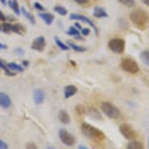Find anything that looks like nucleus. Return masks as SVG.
Wrapping results in <instances>:
<instances>
[{
    "mask_svg": "<svg viewBox=\"0 0 149 149\" xmlns=\"http://www.w3.org/2000/svg\"><path fill=\"white\" fill-rule=\"evenodd\" d=\"M108 48L113 53L122 54L125 50V41L122 38H113L108 42Z\"/></svg>",
    "mask_w": 149,
    "mask_h": 149,
    "instance_id": "423d86ee",
    "label": "nucleus"
},
{
    "mask_svg": "<svg viewBox=\"0 0 149 149\" xmlns=\"http://www.w3.org/2000/svg\"><path fill=\"white\" fill-rule=\"evenodd\" d=\"M56 43H57L58 46L60 47L61 50H63V51H66V50L69 49V46H67L66 44H64L63 41H61L60 39H58V38H56Z\"/></svg>",
    "mask_w": 149,
    "mask_h": 149,
    "instance_id": "a878e982",
    "label": "nucleus"
},
{
    "mask_svg": "<svg viewBox=\"0 0 149 149\" xmlns=\"http://www.w3.org/2000/svg\"><path fill=\"white\" fill-rule=\"evenodd\" d=\"M58 119L61 123L63 124H69L70 123V116L65 110H61L58 112Z\"/></svg>",
    "mask_w": 149,
    "mask_h": 149,
    "instance_id": "2eb2a0df",
    "label": "nucleus"
},
{
    "mask_svg": "<svg viewBox=\"0 0 149 149\" xmlns=\"http://www.w3.org/2000/svg\"><path fill=\"white\" fill-rule=\"evenodd\" d=\"M11 105H12V100L9 95L5 93L0 92V107L9 108Z\"/></svg>",
    "mask_w": 149,
    "mask_h": 149,
    "instance_id": "9d476101",
    "label": "nucleus"
},
{
    "mask_svg": "<svg viewBox=\"0 0 149 149\" xmlns=\"http://www.w3.org/2000/svg\"><path fill=\"white\" fill-rule=\"evenodd\" d=\"M9 4H10V7L14 10V12H15L16 15H19V14H21V12H19V4H18V2H17V0H10Z\"/></svg>",
    "mask_w": 149,
    "mask_h": 149,
    "instance_id": "aec40b11",
    "label": "nucleus"
},
{
    "mask_svg": "<svg viewBox=\"0 0 149 149\" xmlns=\"http://www.w3.org/2000/svg\"><path fill=\"white\" fill-rule=\"evenodd\" d=\"M39 17L46 22V24H48V26H50L53 22V21H54V16L49 13H40L39 14Z\"/></svg>",
    "mask_w": 149,
    "mask_h": 149,
    "instance_id": "dca6fc26",
    "label": "nucleus"
},
{
    "mask_svg": "<svg viewBox=\"0 0 149 149\" xmlns=\"http://www.w3.org/2000/svg\"><path fill=\"white\" fill-rule=\"evenodd\" d=\"M78 149H89L88 147H86V146H84V145H81L78 147Z\"/></svg>",
    "mask_w": 149,
    "mask_h": 149,
    "instance_id": "ea45409f",
    "label": "nucleus"
},
{
    "mask_svg": "<svg viewBox=\"0 0 149 149\" xmlns=\"http://www.w3.org/2000/svg\"><path fill=\"white\" fill-rule=\"evenodd\" d=\"M0 149H9L8 144L2 139H0Z\"/></svg>",
    "mask_w": 149,
    "mask_h": 149,
    "instance_id": "2f4dec72",
    "label": "nucleus"
},
{
    "mask_svg": "<svg viewBox=\"0 0 149 149\" xmlns=\"http://www.w3.org/2000/svg\"><path fill=\"white\" fill-rule=\"evenodd\" d=\"M102 110L106 116L110 119H118L121 117V112L114 104L108 102H103L102 103Z\"/></svg>",
    "mask_w": 149,
    "mask_h": 149,
    "instance_id": "7ed1b4c3",
    "label": "nucleus"
},
{
    "mask_svg": "<svg viewBox=\"0 0 149 149\" xmlns=\"http://www.w3.org/2000/svg\"><path fill=\"white\" fill-rule=\"evenodd\" d=\"M55 11L57 13L60 14V15H61V16H65L67 14V10L65 9V8H63L61 6H56L55 7Z\"/></svg>",
    "mask_w": 149,
    "mask_h": 149,
    "instance_id": "bb28decb",
    "label": "nucleus"
},
{
    "mask_svg": "<svg viewBox=\"0 0 149 149\" xmlns=\"http://www.w3.org/2000/svg\"><path fill=\"white\" fill-rule=\"evenodd\" d=\"M75 1H76L77 3H79V4H85V3H87V2L89 1V0H75Z\"/></svg>",
    "mask_w": 149,
    "mask_h": 149,
    "instance_id": "c9c22d12",
    "label": "nucleus"
},
{
    "mask_svg": "<svg viewBox=\"0 0 149 149\" xmlns=\"http://www.w3.org/2000/svg\"><path fill=\"white\" fill-rule=\"evenodd\" d=\"M141 2H142V3H144L146 6L149 7V0H141Z\"/></svg>",
    "mask_w": 149,
    "mask_h": 149,
    "instance_id": "e433bc0d",
    "label": "nucleus"
},
{
    "mask_svg": "<svg viewBox=\"0 0 149 149\" xmlns=\"http://www.w3.org/2000/svg\"><path fill=\"white\" fill-rule=\"evenodd\" d=\"M8 68H9L11 71H17V72H22L24 68H22V66L19 65V64H17L15 63H9L7 64Z\"/></svg>",
    "mask_w": 149,
    "mask_h": 149,
    "instance_id": "f3484780",
    "label": "nucleus"
},
{
    "mask_svg": "<svg viewBox=\"0 0 149 149\" xmlns=\"http://www.w3.org/2000/svg\"><path fill=\"white\" fill-rule=\"evenodd\" d=\"M81 33L84 36H88L90 34V29H81Z\"/></svg>",
    "mask_w": 149,
    "mask_h": 149,
    "instance_id": "473e14b6",
    "label": "nucleus"
},
{
    "mask_svg": "<svg viewBox=\"0 0 149 149\" xmlns=\"http://www.w3.org/2000/svg\"><path fill=\"white\" fill-rule=\"evenodd\" d=\"M0 30H2V26H0Z\"/></svg>",
    "mask_w": 149,
    "mask_h": 149,
    "instance_id": "c03bdc74",
    "label": "nucleus"
},
{
    "mask_svg": "<svg viewBox=\"0 0 149 149\" xmlns=\"http://www.w3.org/2000/svg\"><path fill=\"white\" fill-rule=\"evenodd\" d=\"M67 43H68L70 48H72V49L74 50V51H76V52L81 53V52H85L86 51V48H84L82 46H78V45H76V44L71 43V42H67Z\"/></svg>",
    "mask_w": 149,
    "mask_h": 149,
    "instance_id": "5701e85b",
    "label": "nucleus"
},
{
    "mask_svg": "<svg viewBox=\"0 0 149 149\" xmlns=\"http://www.w3.org/2000/svg\"><path fill=\"white\" fill-rule=\"evenodd\" d=\"M0 68L1 69H3L4 71H5V73L8 75V76H14V72L13 71H11V70L8 68V66H7V64H5L3 61H1V58H0Z\"/></svg>",
    "mask_w": 149,
    "mask_h": 149,
    "instance_id": "412c9836",
    "label": "nucleus"
},
{
    "mask_svg": "<svg viewBox=\"0 0 149 149\" xmlns=\"http://www.w3.org/2000/svg\"><path fill=\"white\" fill-rule=\"evenodd\" d=\"M6 48H7L6 45H4V44H1V43H0V49H6Z\"/></svg>",
    "mask_w": 149,
    "mask_h": 149,
    "instance_id": "4c0bfd02",
    "label": "nucleus"
},
{
    "mask_svg": "<svg viewBox=\"0 0 149 149\" xmlns=\"http://www.w3.org/2000/svg\"><path fill=\"white\" fill-rule=\"evenodd\" d=\"M44 98H45V94L44 92L42 91L40 89L35 90L34 92V102L37 105L41 104L42 102H44Z\"/></svg>",
    "mask_w": 149,
    "mask_h": 149,
    "instance_id": "f8f14e48",
    "label": "nucleus"
},
{
    "mask_svg": "<svg viewBox=\"0 0 149 149\" xmlns=\"http://www.w3.org/2000/svg\"><path fill=\"white\" fill-rule=\"evenodd\" d=\"M78 89L76 86L74 85H68L64 88V97L65 98H69L71 97L72 95H74L77 93Z\"/></svg>",
    "mask_w": 149,
    "mask_h": 149,
    "instance_id": "9b49d317",
    "label": "nucleus"
},
{
    "mask_svg": "<svg viewBox=\"0 0 149 149\" xmlns=\"http://www.w3.org/2000/svg\"><path fill=\"white\" fill-rule=\"evenodd\" d=\"M139 57L142 63L149 66V51H142L140 53Z\"/></svg>",
    "mask_w": 149,
    "mask_h": 149,
    "instance_id": "a211bd4d",
    "label": "nucleus"
},
{
    "mask_svg": "<svg viewBox=\"0 0 149 149\" xmlns=\"http://www.w3.org/2000/svg\"><path fill=\"white\" fill-rule=\"evenodd\" d=\"M89 115L93 118H95V119H98V120H102V115L100 114V112H98L95 108H89Z\"/></svg>",
    "mask_w": 149,
    "mask_h": 149,
    "instance_id": "6ab92c4d",
    "label": "nucleus"
},
{
    "mask_svg": "<svg viewBox=\"0 0 149 149\" xmlns=\"http://www.w3.org/2000/svg\"><path fill=\"white\" fill-rule=\"evenodd\" d=\"M126 149H144V145L139 140H132L131 142L128 143Z\"/></svg>",
    "mask_w": 149,
    "mask_h": 149,
    "instance_id": "4468645a",
    "label": "nucleus"
},
{
    "mask_svg": "<svg viewBox=\"0 0 149 149\" xmlns=\"http://www.w3.org/2000/svg\"><path fill=\"white\" fill-rule=\"evenodd\" d=\"M119 130H120V133L122 134V136L125 137L126 139L134 140L136 139V136H137L136 132L134 130V128L132 127L130 124L123 123L122 125L120 126Z\"/></svg>",
    "mask_w": 149,
    "mask_h": 149,
    "instance_id": "39448f33",
    "label": "nucleus"
},
{
    "mask_svg": "<svg viewBox=\"0 0 149 149\" xmlns=\"http://www.w3.org/2000/svg\"><path fill=\"white\" fill-rule=\"evenodd\" d=\"M26 149H38V147L34 142H29V143H26Z\"/></svg>",
    "mask_w": 149,
    "mask_h": 149,
    "instance_id": "7c9ffc66",
    "label": "nucleus"
},
{
    "mask_svg": "<svg viewBox=\"0 0 149 149\" xmlns=\"http://www.w3.org/2000/svg\"><path fill=\"white\" fill-rule=\"evenodd\" d=\"M66 33L68 35H71V36H78V35H79V31H78V30L75 29L74 26H70Z\"/></svg>",
    "mask_w": 149,
    "mask_h": 149,
    "instance_id": "cd10ccee",
    "label": "nucleus"
},
{
    "mask_svg": "<svg viewBox=\"0 0 149 149\" xmlns=\"http://www.w3.org/2000/svg\"><path fill=\"white\" fill-rule=\"evenodd\" d=\"M45 45H46V41H45V38L43 36H39L36 39H34L32 42V45H31V48L33 50H36V51H43L44 48H45Z\"/></svg>",
    "mask_w": 149,
    "mask_h": 149,
    "instance_id": "1a4fd4ad",
    "label": "nucleus"
},
{
    "mask_svg": "<svg viewBox=\"0 0 149 149\" xmlns=\"http://www.w3.org/2000/svg\"><path fill=\"white\" fill-rule=\"evenodd\" d=\"M11 31L19 33V34H22L24 29V27L22 26H19V24H12V26H11Z\"/></svg>",
    "mask_w": 149,
    "mask_h": 149,
    "instance_id": "4be33fe9",
    "label": "nucleus"
},
{
    "mask_svg": "<svg viewBox=\"0 0 149 149\" xmlns=\"http://www.w3.org/2000/svg\"><path fill=\"white\" fill-rule=\"evenodd\" d=\"M0 21H2V22H5L6 21V17H5L3 14H2V12L0 11Z\"/></svg>",
    "mask_w": 149,
    "mask_h": 149,
    "instance_id": "f704fd0d",
    "label": "nucleus"
},
{
    "mask_svg": "<svg viewBox=\"0 0 149 149\" xmlns=\"http://www.w3.org/2000/svg\"><path fill=\"white\" fill-rule=\"evenodd\" d=\"M34 8H36V9H38L40 11H44V7L41 6L40 3H38V2H35L34 3Z\"/></svg>",
    "mask_w": 149,
    "mask_h": 149,
    "instance_id": "72a5a7b5",
    "label": "nucleus"
},
{
    "mask_svg": "<svg viewBox=\"0 0 149 149\" xmlns=\"http://www.w3.org/2000/svg\"><path fill=\"white\" fill-rule=\"evenodd\" d=\"M70 19H79V21H81V22H86L87 24H89V26H91L93 29H94V30H95V34L97 35V29L95 27V26L94 24V22H93L91 19H89L87 17H85V16H82V15H78V14H71L70 15Z\"/></svg>",
    "mask_w": 149,
    "mask_h": 149,
    "instance_id": "6e6552de",
    "label": "nucleus"
},
{
    "mask_svg": "<svg viewBox=\"0 0 149 149\" xmlns=\"http://www.w3.org/2000/svg\"><path fill=\"white\" fill-rule=\"evenodd\" d=\"M108 15L105 12V10L102 7H95L94 9V17L95 18L100 19V18H106Z\"/></svg>",
    "mask_w": 149,
    "mask_h": 149,
    "instance_id": "ddd939ff",
    "label": "nucleus"
},
{
    "mask_svg": "<svg viewBox=\"0 0 149 149\" xmlns=\"http://www.w3.org/2000/svg\"><path fill=\"white\" fill-rule=\"evenodd\" d=\"M47 149H56V148H54V147H47Z\"/></svg>",
    "mask_w": 149,
    "mask_h": 149,
    "instance_id": "37998d69",
    "label": "nucleus"
},
{
    "mask_svg": "<svg viewBox=\"0 0 149 149\" xmlns=\"http://www.w3.org/2000/svg\"><path fill=\"white\" fill-rule=\"evenodd\" d=\"M76 112L79 115H83V114H85V108H84V106H82V105H80V104H78L77 106H76Z\"/></svg>",
    "mask_w": 149,
    "mask_h": 149,
    "instance_id": "c756f323",
    "label": "nucleus"
},
{
    "mask_svg": "<svg viewBox=\"0 0 149 149\" xmlns=\"http://www.w3.org/2000/svg\"><path fill=\"white\" fill-rule=\"evenodd\" d=\"M131 21L137 29L145 30L149 27V15L142 9H136L131 14Z\"/></svg>",
    "mask_w": 149,
    "mask_h": 149,
    "instance_id": "f257e3e1",
    "label": "nucleus"
},
{
    "mask_svg": "<svg viewBox=\"0 0 149 149\" xmlns=\"http://www.w3.org/2000/svg\"><path fill=\"white\" fill-rule=\"evenodd\" d=\"M1 2H2V3H3V4L6 3V1H5V0H1Z\"/></svg>",
    "mask_w": 149,
    "mask_h": 149,
    "instance_id": "79ce46f5",
    "label": "nucleus"
},
{
    "mask_svg": "<svg viewBox=\"0 0 149 149\" xmlns=\"http://www.w3.org/2000/svg\"><path fill=\"white\" fill-rule=\"evenodd\" d=\"M24 65H29V61H24Z\"/></svg>",
    "mask_w": 149,
    "mask_h": 149,
    "instance_id": "a19ab883",
    "label": "nucleus"
},
{
    "mask_svg": "<svg viewBox=\"0 0 149 149\" xmlns=\"http://www.w3.org/2000/svg\"><path fill=\"white\" fill-rule=\"evenodd\" d=\"M11 26H12V24H11L4 22V24H2V30H3L4 32H10L11 31Z\"/></svg>",
    "mask_w": 149,
    "mask_h": 149,
    "instance_id": "c85d7f7f",
    "label": "nucleus"
},
{
    "mask_svg": "<svg viewBox=\"0 0 149 149\" xmlns=\"http://www.w3.org/2000/svg\"><path fill=\"white\" fill-rule=\"evenodd\" d=\"M95 1H97V0H95Z\"/></svg>",
    "mask_w": 149,
    "mask_h": 149,
    "instance_id": "a18cd8bd",
    "label": "nucleus"
},
{
    "mask_svg": "<svg viewBox=\"0 0 149 149\" xmlns=\"http://www.w3.org/2000/svg\"><path fill=\"white\" fill-rule=\"evenodd\" d=\"M58 136H60L61 141L65 144L66 146H72L75 143V137L72 136L69 132H67L64 129H61L58 132Z\"/></svg>",
    "mask_w": 149,
    "mask_h": 149,
    "instance_id": "0eeeda50",
    "label": "nucleus"
},
{
    "mask_svg": "<svg viewBox=\"0 0 149 149\" xmlns=\"http://www.w3.org/2000/svg\"><path fill=\"white\" fill-rule=\"evenodd\" d=\"M81 131L87 137L94 139L95 141H102L105 139V134L102 131L88 123H83L81 125Z\"/></svg>",
    "mask_w": 149,
    "mask_h": 149,
    "instance_id": "f03ea898",
    "label": "nucleus"
},
{
    "mask_svg": "<svg viewBox=\"0 0 149 149\" xmlns=\"http://www.w3.org/2000/svg\"><path fill=\"white\" fill-rule=\"evenodd\" d=\"M118 1H119L121 4H123L124 6L129 7V8L134 7V5H136L134 0H118Z\"/></svg>",
    "mask_w": 149,
    "mask_h": 149,
    "instance_id": "b1692460",
    "label": "nucleus"
},
{
    "mask_svg": "<svg viewBox=\"0 0 149 149\" xmlns=\"http://www.w3.org/2000/svg\"><path fill=\"white\" fill-rule=\"evenodd\" d=\"M22 12L24 13V15L26 17L27 19H29V22H31V24H34V22H35V21H34V17H33V16L31 15V14L29 13V12H26L24 8H22Z\"/></svg>",
    "mask_w": 149,
    "mask_h": 149,
    "instance_id": "393cba45",
    "label": "nucleus"
},
{
    "mask_svg": "<svg viewBox=\"0 0 149 149\" xmlns=\"http://www.w3.org/2000/svg\"><path fill=\"white\" fill-rule=\"evenodd\" d=\"M121 66L124 71L130 73V74H136L139 71V64L136 63V61L132 60V58H125L121 63Z\"/></svg>",
    "mask_w": 149,
    "mask_h": 149,
    "instance_id": "20e7f679",
    "label": "nucleus"
},
{
    "mask_svg": "<svg viewBox=\"0 0 149 149\" xmlns=\"http://www.w3.org/2000/svg\"><path fill=\"white\" fill-rule=\"evenodd\" d=\"M75 26H77V29H82V26H81L80 24H78V22H76V24H75Z\"/></svg>",
    "mask_w": 149,
    "mask_h": 149,
    "instance_id": "58836bf2",
    "label": "nucleus"
}]
</instances>
